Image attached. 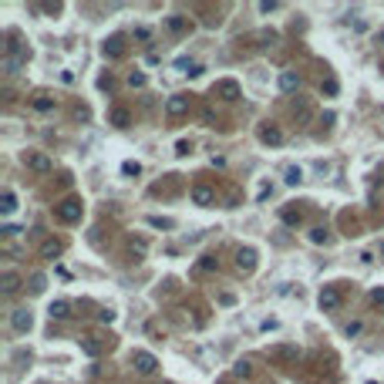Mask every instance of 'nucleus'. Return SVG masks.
Here are the masks:
<instances>
[{
	"label": "nucleus",
	"instance_id": "1",
	"mask_svg": "<svg viewBox=\"0 0 384 384\" xmlns=\"http://www.w3.org/2000/svg\"><path fill=\"white\" fill-rule=\"evenodd\" d=\"M54 212H57L61 223H78V219H81V202L78 199H68V202H61Z\"/></svg>",
	"mask_w": 384,
	"mask_h": 384
},
{
	"label": "nucleus",
	"instance_id": "2",
	"mask_svg": "<svg viewBox=\"0 0 384 384\" xmlns=\"http://www.w3.org/2000/svg\"><path fill=\"white\" fill-rule=\"evenodd\" d=\"M24 162H27V168H31V172H51V168H54V162H51L44 152H27Z\"/></svg>",
	"mask_w": 384,
	"mask_h": 384
},
{
	"label": "nucleus",
	"instance_id": "3",
	"mask_svg": "<svg viewBox=\"0 0 384 384\" xmlns=\"http://www.w3.org/2000/svg\"><path fill=\"white\" fill-rule=\"evenodd\" d=\"M132 364L138 368V374H152V371L159 368V360H155L148 351H135V354H132Z\"/></svg>",
	"mask_w": 384,
	"mask_h": 384
},
{
	"label": "nucleus",
	"instance_id": "4",
	"mask_svg": "<svg viewBox=\"0 0 384 384\" xmlns=\"http://www.w3.org/2000/svg\"><path fill=\"white\" fill-rule=\"evenodd\" d=\"M10 327H14L17 334H27V330L34 327V317H31V310H14V313H10Z\"/></svg>",
	"mask_w": 384,
	"mask_h": 384
},
{
	"label": "nucleus",
	"instance_id": "5",
	"mask_svg": "<svg viewBox=\"0 0 384 384\" xmlns=\"http://www.w3.org/2000/svg\"><path fill=\"white\" fill-rule=\"evenodd\" d=\"M317 304H320V310H337V307H340V293H337L334 287H324L320 296H317Z\"/></svg>",
	"mask_w": 384,
	"mask_h": 384
},
{
	"label": "nucleus",
	"instance_id": "6",
	"mask_svg": "<svg viewBox=\"0 0 384 384\" xmlns=\"http://www.w3.org/2000/svg\"><path fill=\"white\" fill-rule=\"evenodd\" d=\"M165 112L172 115V118L185 115V112H189V95H172V98L165 101Z\"/></svg>",
	"mask_w": 384,
	"mask_h": 384
},
{
	"label": "nucleus",
	"instance_id": "7",
	"mask_svg": "<svg viewBox=\"0 0 384 384\" xmlns=\"http://www.w3.org/2000/svg\"><path fill=\"white\" fill-rule=\"evenodd\" d=\"M256 135H260V142H263V145H283V132L276 125H260Z\"/></svg>",
	"mask_w": 384,
	"mask_h": 384
},
{
	"label": "nucleus",
	"instance_id": "8",
	"mask_svg": "<svg viewBox=\"0 0 384 384\" xmlns=\"http://www.w3.org/2000/svg\"><path fill=\"white\" fill-rule=\"evenodd\" d=\"M236 266H240L243 273H253L256 270V249H240V253H236Z\"/></svg>",
	"mask_w": 384,
	"mask_h": 384
},
{
	"label": "nucleus",
	"instance_id": "9",
	"mask_svg": "<svg viewBox=\"0 0 384 384\" xmlns=\"http://www.w3.org/2000/svg\"><path fill=\"white\" fill-rule=\"evenodd\" d=\"M0 290H4V293H17V290H20V273H14V270H7V273H0Z\"/></svg>",
	"mask_w": 384,
	"mask_h": 384
},
{
	"label": "nucleus",
	"instance_id": "10",
	"mask_svg": "<svg viewBox=\"0 0 384 384\" xmlns=\"http://www.w3.org/2000/svg\"><path fill=\"white\" fill-rule=\"evenodd\" d=\"M212 199H216V192L209 189V185H196L192 189V202L196 206H212Z\"/></svg>",
	"mask_w": 384,
	"mask_h": 384
},
{
	"label": "nucleus",
	"instance_id": "11",
	"mask_svg": "<svg viewBox=\"0 0 384 384\" xmlns=\"http://www.w3.org/2000/svg\"><path fill=\"white\" fill-rule=\"evenodd\" d=\"M61 253H64L61 240H44V243H40V260H57Z\"/></svg>",
	"mask_w": 384,
	"mask_h": 384
},
{
	"label": "nucleus",
	"instance_id": "12",
	"mask_svg": "<svg viewBox=\"0 0 384 384\" xmlns=\"http://www.w3.org/2000/svg\"><path fill=\"white\" fill-rule=\"evenodd\" d=\"M104 57H118L121 54V51H125V37H121V34H115V37H108V40H104Z\"/></svg>",
	"mask_w": 384,
	"mask_h": 384
},
{
	"label": "nucleus",
	"instance_id": "13",
	"mask_svg": "<svg viewBox=\"0 0 384 384\" xmlns=\"http://www.w3.org/2000/svg\"><path fill=\"white\" fill-rule=\"evenodd\" d=\"M48 313H51V320H68L71 317V300H54Z\"/></svg>",
	"mask_w": 384,
	"mask_h": 384
},
{
	"label": "nucleus",
	"instance_id": "14",
	"mask_svg": "<svg viewBox=\"0 0 384 384\" xmlns=\"http://www.w3.org/2000/svg\"><path fill=\"white\" fill-rule=\"evenodd\" d=\"M216 95L236 101V98H240V84H236V81H219V84H216Z\"/></svg>",
	"mask_w": 384,
	"mask_h": 384
},
{
	"label": "nucleus",
	"instance_id": "15",
	"mask_svg": "<svg viewBox=\"0 0 384 384\" xmlns=\"http://www.w3.org/2000/svg\"><path fill=\"white\" fill-rule=\"evenodd\" d=\"M108 121H112L115 128H128V121H132V115H128V108H112V115H108Z\"/></svg>",
	"mask_w": 384,
	"mask_h": 384
},
{
	"label": "nucleus",
	"instance_id": "16",
	"mask_svg": "<svg viewBox=\"0 0 384 384\" xmlns=\"http://www.w3.org/2000/svg\"><path fill=\"white\" fill-rule=\"evenodd\" d=\"M24 61H27V54H7V61H4V71H7V74H17L20 68H24Z\"/></svg>",
	"mask_w": 384,
	"mask_h": 384
},
{
	"label": "nucleus",
	"instance_id": "17",
	"mask_svg": "<svg viewBox=\"0 0 384 384\" xmlns=\"http://www.w3.org/2000/svg\"><path fill=\"white\" fill-rule=\"evenodd\" d=\"M280 88L283 91H296V88H300V74H296V71H283L280 74Z\"/></svg>",
	"mask_w": 384,
	"mask_h": 384
},
{
	"label": "nucleus",
	"instance_id": "18",
	"mask_svg": "<svg viewBox=\"0 0 384 384\" xmlns=\"http://www.w3.org/2000/svg\"><path fill=\"white\" fill-rule=\"evenodd\" d=\"M283 182H287V185L304 182V168H300V165H287V168H283Z\"/></svg>",
	"mask_w": 384,
	"mask_h": 384
},
{
	"label": "nucleus",
	"instance_id": "19",
	"mask_svg": "<svg viewBox=\"0 0 384 384\" xmlns=\"http://www.w3.org/2000/svg\"><path fill=\"white\" fill-rule=\"evenodd\" d=\"M14 209H17V196H14V192H4V196H0V212H4V216H10V212H14Z\"/></svg>",
	"mask_w": 384,
	"mask_h": 384
},
{
	"label": "nucleus",
	"instance_id": "20",
	"mask_svg": "<svg viewBox=\"0 0 384 384\" xmlns=\"http://www.w3.org/2000/svg\"><path fill=\"white\" fill-rule=\"evenodd\" d=\"M44 287H48V276H44V273H31V290L34 293H44Z\"/></svg>",
	"mask_w": 384,
	"mask_h": 384
},
{
	"label": "nucleus",
	"instance_id": "21",
	"mask_svg": "<svg viewBox=\"0 0 384 384\" xmlns=\"http://www.w3.org/2000/svg\"><path fill=\"white\" fill-rule=\"evenodd\" d=\"M249 371H253V364H249L246 357H243V360H236V364H232V374H236V377H249Z\"/></svg>",
	"mask_w": 384,
	"mask_h": 384
},
{
	"label": "nucleus",
	"instance_id": "22",
	"mask_svg": "<svg viewBox=\"0 0 384 384\" xmlns=\"http://www.w3.org/2000/svg\"><path fill=\"white\" fill-rule=\"evenodd\" d=\"M310 243H313V246L327 243V229H324V226H313V229H310Z\"/></svg>",
	"mask_w": 384,
	"mask_h": 384
},
{
	"label": "nucleus",
	"instance_id": "23",
	"mask_svg": "<svg viewBox=\"0 0 384 384\" xmlns=\"http://www.w3.org/2000/svg\"><path fill=\"white\" fill-rule=\"evenodd\" d=\"M273 357H280V360H293V357H296V347H273Z\"/></svg>",
	"mask_w": 384,
	"mask_h": 384
},
{
	"label": "nucleus",
	"instance_id": "24",
	"mask_svg": "<svg viewBox=\"0 0 384 384\" xmlns=\"http://www.w3.org/2000/svg\"><path fill=\"white\" fill-rule=\"evenodd\" d=\"M148 226H155V229H172V219H165V216H148Z\"/></svg>",
	"mask_w": 384,
	"mask_h": 384
},
{
	"label": "nucleus",
	"instance_id": "25",
	"mask_svg": "<svg viewBox=\"0 0 384 384\" xmlns=\"http://www.w3.org/2000/svg\"><path fill=\"white\" fill-rule=\"evenodd\" d=\"M320 91H324V95H327V98H334L337 91H340V84H337L334 78H327V81H324V84H320Z\"/></svg>",
	"mask_w": 384,
	"mask_h": 384
},
{
	"label": "nucleus",
	"instance_id": "26",
	"mask_svg": "<svg viewBox=\"0 0 384 384\" xmlns=\"http://www.w3.org/2000/svg\"><path fill=\"white\" fill-rule=\"evenodd\" d=\"M54 108V98H34V112H51Z\"/></svg>",
	"mask_w": 384,
	"mask_h": 384
},
{
	"label": "nucleus",
	"instance_id": "27",
	"mask_svg": "<svg viewBox=\"0 0 384 384\" xmlns=\"http://www.w3.org/2000/svg\"><path fill=\"white\" fill-rule=\"evenodd\" d=\"M145 81H148V78H145L142 71H132V74H128V84H132V88H145Z\"/></svg>",
	"mask_w": 384,
	"mask_h": 384
},
{
	"label": "nucleus",
	"instance_id": "28",
	"mask_svg": "<svg viewBox=\"0 0 384 384\" xmlns=\"http://www.w3.org/2000/svg\"><path fill=\"white\" fill-rule=\"evenodd\" d=\"M121 172H125V176H138V172H142V165H138V162H121Z\"/></svg>",
	"mask_w": 384,
	"mask_h": 384
},
{
	"label": "nucleus",
	"instance_id": "29",
	"mask_svg": "<svg viewBox=\"0 0 384 384\" xmlns=\"http://www.w3.org/2000/svg\"><path fill=\"white\" fill-rule=\"evenodd\" d=\"M280 216H283V223H287V226H296V223H300V212H293V209H283Z\"/></svg>",
	"mask_w": 384,
	"mask_h": 384
},
{
	"label": "nucleus",
	"instance_id": "30",
	"mask_svg": "<svg viewBox=\"0 0 384 384\" xmlns=\"http://www.w3.org/2000/svg\"><path fill=\"white\" fill-rule=\"evenodd\" d=\"M168 27H172L176 34H179V31H185V17H179V14H176V17H168Z\"/></svg>",
	"mask_w": 384,
	"mask_h": 384
},
{
	"label": "nucleus",
	"instance_id": "31",
	"mask_svg": "<svg viewBox=\"0 0 384 384\" xmlns=\"http://www.w3.org/2000/svg\"><path fill=\"white\" fill-rule=\"evenodd\" d=\"M216 266H219V263H216V260H212V256H202V260H199V270H202V273L216 270Z\"/></svg>",
	"mask_w": 384,
	"mask_h": 384
},
{
	"label": "nucleus",
	"instance_id": "32",
	"mask_svg": "<svg viewBox=\"0 0 384 384\" xmlns=\"http://www.w3.org/2000/svg\"><path fill=\"white\" fill-rule=\"evenodd\" d=\"M296 121H300V125H304V121H310V108H307V104H300V108H296Z\"/></svg>",
	"mask_w": 384,
	"mask_h": 384
},
{
	"label": "nucleus",
	"instance_id": "33",
	"mask_svg": "<svg viewBox=\"0 0 384 384\" xmlns=\"http://www.w3.org/2000/svg\"><path fill=\"white\" fill-rule=\"evenodd\" d=\"M360 330H364V324H360V320H354V324H347V337H357Z\"/></svg>",
	"mask_w": 384,
	"mask_h": 384
},
{
	"label": "nucleus",
	"instance_id": "34",
	"mask_svg": "<svg viewBox=\"0 0 384 384\" xmlns=\"http://www.w3.org/2000/svg\"><path fill=\"white\" fill-rule=\"evenodd\" d=\"M270 10H276V0H260V14H270Z\"/></svg>",
	"mask_w": 384,
	"mask_h": 384
},
{
	"label": "nucleus",
	"instance_id": "35",
	"mask_svg": "<svg viewBox=\"0 0 384 384\" xmlns=\"http://www.w3.org/2000/svg\"><path fill=\"white\" fill-rule=\"evenodd\" d=\"M176 155H189V142H185V138L176 142Z\"/></svg>",
	"mask_w": 384,
	"mask_h": 384
},
{
	"label": "nucleus",
	"instance_id": "36",
	"mask_svg": "<svg viewBox=\"0 0 384 384\" xmlns=\"http://www.w3.org/2000/svg\"><path fill=\"white\" fill-rule=\"evenodd\" d=\"M371 300H374V304H384V287H374V290H371Z\"/></svg>",
	"mask_w": 384,
	"mask_h": 384
},
{
	"label": "nucleus",
	"instance_id": "37",
	"mask_svg": "<svg viewBox=\"0 0 384 384\" xmlns=\"http://www.w3.org/2000/svg\"><path fill=\"white\" fill-rule=\"evenodd\" d=\"M0 232H4V236H17V232H20V226H4Z\"/></svg>",
	"mask_w": 384,
	"mask_h": 384
},
{
	"label": "nucleus",
	"instance_id": "38",
	"mask_svg": "<svg viewBox=\"0 0 384 384\" xmlns=\"http://www.w3.org/2000/svg\"><path fill=\"white\" fill-rule=\"evenodd\" d=\"M98 317H101V324H112V320H115V313H112V310H101Z\"/></svg>",
	"mask_w": 384,
	"mask_h": 384
},
{
	"label": "nucleus",
	"instance_id": "39",
	"mask_svg": "<svg viewBox=\"0 0 384 384\" xmlns=\"http://www.w3.org/2000/svg\"><path fill=\"white\" fill-rule=\"evenodd\" d=\"M84 351H88L91 357H95V354H98V344H95V340H84Z\"/></svg>",
	"mask_w": 384,
	"mask_h": 384
},
{
	"label": "nucleus",
	"instance_id": "40",
	"mask_svg": "<svg viewBox=\"0 0 384 384\" xmlns=\"http://www.w3.org/2000/svg\"><path fill=\"white\" fill-rule=\"evenodd\" d=\"M148 34H152L148 27H138V31H135V37H138V40H148Z\"/></svg>",
	"mask_w": 384,
	"mask_h": 384
},
{
	"label": "nucleus",
	"instance_id": "41",
	"mask_svg": "<svg viewBox=\"0 0 384 384\" xmlns=\"http://www.w3.org/2000/svg\"><path fill=\"white\" fill-rule=\"evenodd\" d=\"M377 44H381V48H384V31H381V34H377Z\"/></svg>",
	"mask_w": 384,
	"mask_h": 384
},
{
	"label": "nucleus",
	"instance_id": "42",
	"mask_svg": "<svg viewBox=\"0 0 384 384\" xmlns=\"http://www.w3.org/2000/svg\"><path fill=\"white\" fill-rule=\"evenodd\" d=\"M381 256H384V243H381Z\"/></svg>",
	"mask_w": 384,
	"mask_h": 384
}]
</instances>
